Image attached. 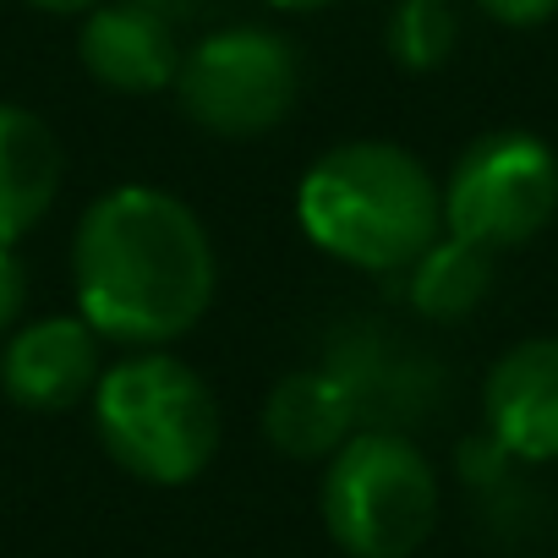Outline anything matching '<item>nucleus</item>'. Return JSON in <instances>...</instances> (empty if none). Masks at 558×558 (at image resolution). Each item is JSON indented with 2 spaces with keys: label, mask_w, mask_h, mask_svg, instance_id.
<instances>
[{
  "label": "nucleus",
  "mask_w": 558,
  "mask_h": 558,
  "mask_svg": "<svg viewBox=\"0 0 558 558\" xmlns=\"http://www.w3.org/2000/svg\"><path fill=\"white\" fill-rule=\"evenodd\" d=\"M219 257L203 219L165 186H110L72 235L77 318L126 351H165L203 324Z\"/></svg>",
  "instance_id": "nucleus-1"
},
{
  "label": "nucleus",
  "mask_w": 558,
  "mask_h": 558,
  "mask_svg": "<svg viewBox=\"0 0 558 558\" xmlns=\"http://www.w3.org/2000/svg\"><path fill=\"white\" fill-rule=\"evenodd\" d=\"M181 39L165 12H154L148 0H105L83 17L77 34V61L83 72L110 88V94H165L175 88L181 72Z\"/></svg>",
  "instance_id": "nucleus-9"
},
{
  "label": "nucleus",
  "mask_w": 558,
  "mask_h": 558,
  "mask_svg": "<svg viewBox=\"0 0 558 558\" xmlns=\"http://www.w3.org/2000/svg\"><path fill=\"white\" fill-rule=\"evenodd\" d=\"M482 422L509 460H558V335L520 340L487 367Z\"/></svg>",
  "instance_id": "nucleus-8"
},
{
  "label": "nucleus",
  "mask_w": 558,
  "mask_h": 558,
  "mask_svg": "<svg viewBox=\"0 0 558 558\" xmlns=\"http://www.w3.org/2000/svg\"><path fill=\"white\" fill-rule=\"evenodd\" d=\"M105 378V340L77 313H50L7 335L0 345V389L23 411H72L94 400Z\"/></svg>",
  "instance_id": "nucleus-7"
},
{
  "label": "nucleus",
  "mask_w": 558,
  "mask_h": 558,
  "mask_svg": "<svg viewBox=\"0 0 558 558\" xmlns=\"http://www.w3.org/2000/svg\"><path fill=\"white\" fill-rule=\"evenodd\" d=\"M384 45L405 72H438L460 45V23L449 0H400L384 23Z\"/></svg>",
  "instance_id": "nucleus-13"
},
{
  "label": "nucleus",
  "mask_w": 558,
  "mask_h": 558,
  "mask_svg": "<svg viewBox=\"0 0 558 558\" xmlns=\"http://www.w3.org/2000/svg\"><path fill=\"white\" fill-rule=\"evenodd\" d=\"M34 12H50V17H88L94 7H105V0H28Z\"/></svg>",
  "instance_id": "nucleus-16"
},
{
  "label": "nucleus",
  "mask_w": 558,
  "mask_h": 558,
  "mask_svg": "<svg viewBox=\"0 0 558 558\" xmlns=\"http://www.w3.org/2000/svg\"><path fill=\"white\" fill-rule=\"evenodd\" d=\"M296 225L318 252L362 274H405L444 235V197L411 148L356 137L307 165Z\"/></svg>",
  "instance_id": "nucleus-2"
},
{
  "label": "nucleus",
  "mask_w": 558,
  "mask_h": 558,
  "mask_svg": "<svg viewBox=\"0 0 558 558\" xmlns=\"http://www.w3.org/2000/svg\"><path fill=\"white\" fill-rule=\"evenodd\" d=\"M476 7L504 28H542L547 17H558V0H476Z\"/></svg>",
  "instance_id": "nucleus-15"
},
{
  "label": "nucleus",
  "mask_w": 558,
  "mask_h": 558,
  "mask_svg": "<svg viewBox=\"0 0 558 558\" xmlns=\"http://www.w3.org/2000/svg\"><path fill=\"white\" fill-rule=\"evenodd\" d=\"M263 7H274V12H324V7H335V0H263Z\"/></svg>",
  "instance_id": "nucleus-17"
},
{
  "label": "nucleus",
  "mask_w": 558,
  "mask_h": 558,
  "mask_svg": "<svg viewBox=\"0 0 558 558\" xmlns=\"http://www.w3.org/2000/svg\"><path fill=\"white\" fill-rule=\"evenodd\" d=\"M175 99L214 137H268L302 105V56L286 34L257 23L214 28L181 56Z\"/></svg>",
  "instance_id": "nucleus-5"
},
{
  "label": "nucleus",
  "mask_w": 558,
  "mask_h": 558,
  "mask_svg": "<svg viewBox=\"0 0 558 558\" xmlns=\"http://www.w3.org/2000/svg\"><path fill=\"white\" fill-rule=\"evenodd\" d=\"M66 154L45 116L0 105V246H17L61 197Z\"/></svg>",
  "instance_id": "nucleus-11"
},
{
  "label": "nucleus",
  "mask_w": 558,
  "mask_h": 558,
  "mask_svg": "<svg viewBox=\"0 0 558 558\" xmlns=\"http://www.w3.org/2000/svg\"><path fill=\"white\" fill-rule=\"evenodd\" d=\"M88 405L105 454L148 487H186L219 454V400L170 351H126Z\"/></svg>",
  "instance_id": "nucleus-3"
},
{
  "label": "nucleus",
  "mask_w": 558,
  "mask_h": 558,
  "mask_svg": "<svg viewBox=\"0 0 558 558\" xmlns=\"http://www.w3.org/2000/svg\"><path fill=\"white\" fill-rule=\"evenodd\" d=\"M324 525L351 558H411L438 525V471L395 427H356L324 465Z\"/></svg>",
  "instance_id": "nucleus-4"
},
{
  "label": "nucleus",
  "mask_w": 558,
  "mask_h": 558,
  "mask_svg": "<svg viewBox=\"0 0 558 558\" xmlns=\"http://www.w3.org/2000/svg\"><path fill=\"white\" fill-rule=\"evenodd\" d=\"M487 291H493V252H482V246H471L449 230L405 268V296L433 324L471 318L487 302Z\"/></svg>",
  "instance_id": "nucleus-12"
},
{
  "label": "nucleus",
  "mask_w": 558,
  "mask_h": 558,
  "mask_svg": "<svg viewBox=\"0 0 558 558\" xmlns=\"http://www.w3.org/2000/svg\"><path fill=\"white\" fill-rule=\"evenodd\" d=\"M362 422V405L340 367L286 373L263 400V438L291 460H329Z\"/></svg>",
  "instance_id": "nucleus-10"
},
{
  "label": "nucleus",
  "mask_w": 558,
  "mask_h": 558,
  "mask_svg": "<svg viewBox=\"0 0 558 558\" xmlns=\"http://www.w3.org/2000/svg\"><path fill=\"white\" fill-rule=\"evenodd\" d=\"M23 307H28V268H23L17 246H0V335L17 329Z\"/></svg>",
  "instance_id": "nucleus-14"
},
{
  "label": "nucleus",
  "mask_w": 558,
  "mask_h": 558,
  "mask_svg": "<svg viewBox=\"0 0 558 558\" xmlns=\"http://www.w3.org/2000/svg\"><path fill=\"white\" fill-rule=\"evenodd\" d=\"M444 230L482 246L509 252L542 235L558 214V154L520 126L482 132L438 186Z\"/></svg>",
  "instance_id": "nucleus-6"
}]
</instances>
